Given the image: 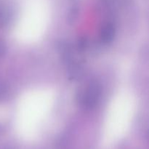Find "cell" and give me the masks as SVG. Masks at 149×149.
Segmentation results:
<instances>
[{"mask_svg": "<svg viewBox=\"0 0 149 149\" xmlns=\"http://www.w3.org/2000/svg\"><path fill=\"white\" fill-rule=\"evenodd\" d=\"M113 36V27H111V26H108L106 29H104L103 33V37L104 39V40L109 42V39H112Z\"/></svg>", "mask_w": 149, "mask_h": 149, "instance_id": "1", "label": "cell"}]
</instances>
